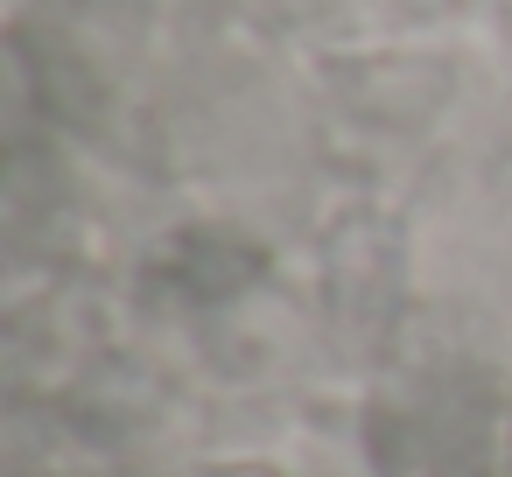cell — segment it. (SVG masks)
Wrapping results in <instances>:
<instances>
[{"label":"cell","mask_w":512,"mask_h":477,"mask_svg":"<svg viewBox=\"0 0 512 477\" xmlns=\"http://www.w3.org/2000/svg\"><path fill=\"white\" fill-rule=\"evenodd\" d=\"M162 274L176 295H197V302H218V295H239L253 274H260V246L232 239V232H183L169 253H162Z\"/></svg>","instance_id":"6da1fadb"}]
</instances>
